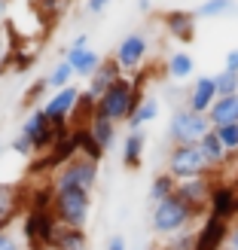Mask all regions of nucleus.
I'll return each instance as SVG.
<instances>
[{
  "mask_svg": "<svg viewBox=\"0 0 238 250\" xmlns=\"http://www.w3.org/2000/svg\"><path fill=\"white\" fill-rule=\"evenodd\" d=\"M198 153H202V159H205V165H208L211 174H220L229 165V153H226V146L220 144V137L214 134V128L198 141Z\"/></svg>",
  "mask_w": 238,
  "mask_h": 250,
  "instance_id": "nucleus-17",
  "label": "nucleus"
},
{
  "mask_svg": "<svg viewBox=\"0 0 238 250\" xmlns=\"http://www.w3.org/2000/svg\"><path fill=\"white\" fill-rule=\"evenodd\" d=\"M144 101L141 92V80H129L122 77L119 83H113L110 89L95 101V116H101L107 122H129V116L134 113V107Z\"/></svg>",
  "mask_w": 238,
  "mask_h": 250,
  "instance_id": "nucleus-1",
  "label": "nucleus"
},
{
  "mask_svg": "<svg viewBox=\"0 0 238 250\" xmlns=\"http://www.w3.org/2000/svg\"><path fill=\"white\" fill-rule=\"evenodd\" d=\"M162 247L165 250H195V229H183L177 235H171V238H165Z\"/></svg>",
  "mask_w": 238,
  "mask_h": 250,
  "instance_id": "nucleus-32",
  "label": "nucleus"
},
{
  "mask_svg": "<svg viewBox=\"0 0 238 250\" xmlns=\"http://www.w3.org/2000/svg\"><path fill=\"white\" fill-rule=\"evenodd\" d=\"M147 250H165V247H162V244H150Z\"/></svg>",
  "mask_w": 238,
  "mask_h": 250,
  "instance_id": "nucleus-43",
  "label": "nucleus"
},
{
  "mask_svg": "<svg viewBox=\"0 0 238 250\" xmlns=\"http://www.w3.org/2000/svg\"><path fill=\"white\" fill-rule=\"evenodd\" d=\"M147 55H150V40L144 34H129V37H122V40L116 43V49H113V61L122 67V73L125 70H141V64L147 61Z\"/></svg>",
  "mask_w": 238,
  "mask_h": 250,
  "instance_id": "nucleus-12",
  "label": "nucleus"
},
{
  "mask_svg": "<svg viewBox=\"0 0 238 250\" xmlns=\"http://www.w3.org/2000/svg\"><path fill=\"white\" fill-rule=\"evenodd\" d=\"M52 214L58 220V226L86 229L89 214H92V192L80 189V186H55Z\"/></svg>",
  "mask_w": 238,
  "mask_h": 250,
  "instance_id": "nucleus-2",
  "label": "nucleus"
},
{
  "mask_svg": "<svg viewBox=\"0 0 238 250\" xmlns=\"http://www.w3.org/2000/svg\"><path fill=\"white\" fill-rule=\"evenodd\" d=\"M162 24L171 40L177 43H193L195 40V12H186V9H168L162 16Z\"/></svg>",
  "mask_w": 238,
  "mask_h": 250,
  "instance_id": "nucleus-15",
  "label": "nucleus"
},
{
  "mask_svg": "<svg viewBox=\"0 0 238 250\" xmlns=\"http://www.w3.org/2000/svg\"><path fill=\"white\" fill-rule=\"evenodd\" d=\"M107 6H110V0H86V9H89L92 16H101Z\"/></svg>",
  "mask_w": 238,
  "mask_h": 250,
  "instance_id": "nucleus-37",
  "label": "nucleus"
},
{
  "mask_svg": "<svg viewBox=\"0 0 238 250\" xmlns=\"http://www.w3.org/2000/svg\"><path fill=\"white\" fill-rule=\"evenodd\" d=\"M80 92L77 85H65V89H58L46 98V101L40 104V110L52 119V125H70V116H73V110H77V101H80Z\"/></svg>",
  "mask_w": 238,
  "mask_h": 250,
  "instance_id": "nucleus-10",
  "label": "nucleus"
},
{
  "mask_svg": "<svg viewBox=\"0 0 238 250\" xmlns=\"http://www.w3.org/2000/svg\"><path fill=\"white\" fill-rule=\"evenodd\" d=\"M214 101H217L214 77H195L193 85L186 89V110H193V113H208Z\"/></svg>",
  "mask_w": 238,
  "mask_h": 250,
  "instance_id": "nucleus-16",
  "label": "nucleus"
},
{
  "mask_svg": "<svg viewBox=\"0 0 238 250\" xmlns=\"http://www.w3.org/2000/svg\"><path fill=\"white\" fill-rule=\"evenodd\" d=\"M28 210V186L0 183V229H12Z\"/></svg>",
  "mask_w": 238,
  "mask_h": 250,
  "instance_id": "nucleus-11",
  "label": "nucleus"
},
{
  "mask_svg": "<svg viewBox=\"0 0 238 250\" xmlns=\"http://www.w3.org/2000/svg\"><path fill=\"white\" fill-rule=\"evenodd\" d=\"M235 189H238V177H235Z\"/></svg>",
  "mask_w": 238,
  "mask_h": 250,
  "instance_id": "nucleus-45",
  "label": "nucleus"
},
{
  "mask_svg": "<svg viewBox=\"0 0 238 250\" xmlns=\"http://www.w3.org/2000/svg\"><path fill=\"white\" fill-rule=\"evenodd\" d=\"M89 134L98 141V146L107 153V149L116 144V122H107V119H101V116H95V119L89 122Z\"/></svg>",
  "mask_w": 238,
  "mask_h": 250,
  "instance_id": "nucleus-25",
  "label": "nucleus"
},
{
  "mask_svg": "<svg viewBox=\"0 0 238 250\" xmlns=\"http://www.w3.org/2000/svg\"><path fill=\"white\" fill-rule=\"evenodd\" d=\"M208 119H211V128H220V125H232L238 122V95H226V98H217L208 110Z\"/></svg>",
  "mask_w": 238,
  "mask_h": 250,
  "instance_id": "nucleus-21",
  "label": "nucleus"
},
{
  "mask_svg": "<svg viewBox=\"0 0 238 250\" xmlns=\"http://www.w3.org/2000/svg\"><path fill=\"white\" fill-rule=\"evenodd\" d=\"M193 70H195V58L186 49H177V52H171L165 58V73L171 80H190Z\"/></svg>",
  "mask_w": 238,
  "mask_h": 250,
  "instance_id": "nucleus-23",
  "label": "nucleus"
},
{
  "mask_svg": "<svg viewBox=\"0 0 238 250\" xmlns=\"http://www.w3.org/2000/svg\"><path fill=\"white\" fill-rule=\"evenodd\" d=\"M223 67H226V70H232V73H238V46L226 52V61H223Z\"/></svg>",
  "mask_w": 238,
  "mask_h": 250,
  "instance_id": "nucleus-39",
  "label": "nucleus"
},
{
  "mask_svg": "<svg viewBox=\"0 0 238 250\" xmlns=\"http://www.w3.org/2000/svg\"><path fill=\"white\" fill-rule=\"evenodd\" d=\"M211 189H214V177H195V180H180L174 195L193 210V217H205L208 214V202H211Z\"/></svg>",
  "mask_w": 238,
  "mask_h": 250,
  "instance_id": "nucleus-9",
  "label": "nucleus"
},
{
  "mask_svg": "<svg viewBox=\"0 0 238 250\" xmlns=\"http://www.w3.org/2000/svg\"><path fill=\"white\" fill-rule=\"evenodd\" d=\"M9 149H12V153H19V156H24V159H34V156H37V153H34V144H31V141H28V137H24V134L12 137Z\"/></svg>",
  "mask_w": 238,
  "mask_h": 250,
  "instance_id": "nucleus-34",
  "label": "nucleus"
},
{
  "mask_svg": "<svg viewBox=\"0 0 238 250\" xmlns=\"http://www.w3.org/2000/svg\"><path fill=\"white\" fill-rule=\"evenodd\" d=\"M73 137H77V149H80V156L86 159H92V162H101L104 159V149L98 146V141L89 134V128H70Z\"/></svg>",
  "mask_w": 238,
  "mask_h": 250,
  "instance_id": "nucleus-27",
  "label": "nucleus"
},
{
  "mask_svg": "<svg viewBox=\"0 0 238 250\" xmlns=\"http://www.w3.org/2000/svg\"><path fill=\"white\" fill-rule=\"evenodd\" d=\"M107 250H129V244H125L122 235H113V238L107 241Z\"/></svg>",
  "mask_w": 238,
  "mask_h": 250,
  "instance_id": "nucleus-41",
  "label": "nucleus"
},
{
  "mask_svg": "<svg viewBox=\"0 0 238 250\" xmlns=\"http://www.w3.org/2000/svg\"><path fill=\"white\" fill-rule=\"evenodd\" d=\"M211 131V119L208 113H193V110H174L168 119V141L171 146H183V144H198L202 137Z\"/></svg>",
  "mask_w": 238,
  "mask_h": 250,
  "instance_id": "nucleus-5",
  "label": "nucleus"
},
{
  "mask_svg": "<svg viewBox=\"0 0 238 250\" xmlns=\"http://www.w3.org/2000/svg\"><path fill=\"white\" fill-rule=\"evenodd\" d=\"M229 223L217 217H205L202 229H195V250H226Z\"/></svg>",
  "mask_w": 238,
  "mask_h": 250,
  "instance_id": "nucleus-14",
  "label": "nucleus"
},
{
  "mask_svg": "<svg viewBox=\"0 0 238 250\" xmlns=\"http://www.w3.org/2000/svg\"><path fill=\"white\" fill-rule=\"evenodd\" d=\"M156 116H159V98L147 95L144 101L134 107V113L129 116V122H125V125H129V131H144V125L153 122Z\"/></svg>",
  "mask_w": 238,
  "mask_h": 250,
  "instance_id": "nucleus-24",
  "label": "nucleus"
},
{
  "mask_svg": "<svg viewBox=\"0 0 238 250\" xmlns=\"http://www.w3.org/2000/svg\"><path fill=\"white\" fill-rule=\"evenodd\" d=\"M55 232H58V220L52 210H24L22 241L28 250H52Z\"/></svg>",
  "mask_w": 238,
  "mask_h": 250,
  "instance_id": "nucleus-6",
  "label": "nucleus"
},
{
  "mask_svg": "<svg viewBox=\"0 0 238 250\" xmlns=\"http://www.w3.org/2000/svg\"><path fill=\"white\" fill-rule=\"evenodd\" d=\"M137 9H141V12H153V0H137Z\"/></svg>",
  "mask_w": 238,
  "mask_h": 250,
  "instance_id": "nucleus-42",
  "label": "nucleus"
},
{
  "mask_svg": "<svg viewBox=\"0 0 238 250\" xmlns=\"http://www.w3.org/2000/svg\"><path fill=\"white\" fill-rule=\"evenodd\" d=\"M19 134H24V137L34 144V153H37V156H43V153H49V149H52V144L58 141V137L70 134V125H52V119H49L40 107H34L31 113L24 116Z\"/></svg>",
  "mask_w": 238,
  "mask_h": 250,
  "instance_id": "nucleus-4",
  "label": "nucleus"
},
{
  "mask_svg": "<svg viewBox=\"0 0 238 250\" xmlns=\"http://www.w3.org/2000/svg\"><path fill=\"white\" fill-rule=\"evenodd\" d=\"M144 149H147V134L144 131H129L122 141V165L129 171H137L144 162Z\"/></svg>",
  "mask_w": 238,
  "mask_h": 250,
  "instance_id": "nucleus-20",
  "label": "nucleus"
},
{
  "mask_svg": "<svg viewBox=\"0 0 238 250\" xmlns=\"http://www.w3.org/2000/svg\"><path fill=\"white\" fill-rule=\"evenodd\" d=\"M165 171L171 174L174 180H195V177H214L208 171L202 153H198V144H183V146H171L168 149V162Z\"/></svg>",
  "mask_w": 238,
  "mask_h": 250,
  "instance_id": "nucleus-7",
  "label": "nucleus"
},
{
  "mask_svg": "<svg viewBox=\"0 0 238 250\" xmlns=\"http://www.w3.org/2000/svg\"><path fill=\"white\" fill-rule=\"evenodd\" d=\"M67 49H73V52H83V49H89V37H86V34H77V37L70 40Z\"/></svg>",
  "mask_w": 238,
  "mask_h": 250,
  "instance_id": "nucleus-40",
  "label": "nucleus"
},
{
  "mask_svg": "<svg viewBox=\"0 0 238 250\" xmlns=\"http://www.w3.org/2000/svg\"><path fill=\"white\" fill-rule=\"evenodd\" d=\"M52 250H89V235L86 229H70V226H58Z\"/></svg>",
  "mask_w": 238,
  "mask_h": 250,
  "instance_id": "nucleus-22",
  "label": "nucleus"
},
{
  "mask_svg": "<svg viewBox=\"0 0 238 250\" xmlns=\"http://www.w3.org/2000/svg\"><path fill=\"white\" fill-rule=\"evenodd\" d=\"M174 189H177V180H174L168 171H162V174L153 177V183H150V202H153V205L165 202V198L174 195Z\"/></svg>",
  "mask_w": 238,
  "mask_h": 250,
  "instance_id": "nucleus-26",
  "label": "nucleus"
},
{
  "mask_svg": "<svg viewBox=\"0 0 238 250\" xmlns=\"http://www.w3.org/2000/svg\"><path fill=\"white\" fill-rule=\"evenodd\" d=\"M214 134L220 137V144L226 146L229 156H238V122H232V125H220V128H214Z\"/></svg>",
  "mask_w": 238,
  "mask_h": 250,
  "instance_id": "nucleus-31",
  "label": "nucleus"
},
{
  "mask_svg": "<svg viewBox=\"0 0 238 250\" xmlns=\"http://www.w3.org/2000/svg\"><path fill=\"white\" fill-rule=\"evenodd\" d=\"M226 250H238V220L229 223V238H226Z\"/></svg>",
  "mask_w": 238,
  "mask_h": 250,
  "instance_id": "nucleus-38",
  "label": "nucleus"
},
{
  "mask_svg": "<svg viewBox=\"0 0 238 250\" xmlns=\"http://www.w3.org/2000/svg\"><path fill=\"white\" fill-rule=\"evenodd\" d=\"M12 61H16V70H22V73H24V70H31V64H34V55H31V52H24V55L19 52V55L12 58Z\"/></svg>",
  "mask_w": 238,
  "mask_h": 250,
  "instance_id": "nucleus-36",
  "label": "nucleus"
},
{
  "mask_svg": "<svg viewBox=\"0 0 238 250\" xmlns=\"http://www.w3.org/2000/svg\"><path fill=\"white\" fill-rule=\"evenodd\" d=\"M3 12H6V0H0V16H3Z\"/></svg>",
  "mask_w": 238,
  "mask_h": 250,
  "instance_id": "nucleus-44",
  "label": "nucleus"
},
{
  "mask_svg": "<svg viewBox=\"0 0 238 250\" xmlns=\"http://www.w3.org/2000/svg\"><path fill=\"white\" fill-rule=\"evenodd\" d=\"M214 89H217V98H226V95H238V73L220 67L214 73Z\"/></svg>",
  "mask_w": 238,
  "mask_h": 250,
  "instance_id": "nucleus-30",
  "label": "nucleus"
},
{
  "mask_svg": "<svg viewBox=\"0 0 238 250\" xmlns=\"http://www.w3.org/2000/svg\"><path fill=\"white\" fill-rule=\"evenodd\" d=\"M122 77H125V73H122V67L116 64V61H113V58H104L101 67H98L92 77H89V89H86V92H89L95 101H98V98H101L113 83H119Z\"/></svg>",
  "mask_w": 238,
  "mask_h": 250,
  "instance_id": "nucleus-18",
  "label": "nucleus"
},
{
  "mask_svg": "<svg viewBox=\"0 0 238 250\" xmlns=\"http://www.w3.org/2000/svg\"><path fill=\"white\" fill-rule=\"evenodd\" d=\"M235 9V0H202L195 6V19H223Z\"/></svg>",
  "mask_w": 238,
  "mask_h": 250,
  "instance_id": "nucleus-29",
  "label": "nucleus"
},
{
  "mask_svg": "<svg viewBox=\"0 0 238 250\" xmlns=\"http://www.w3.org/2000/svg\"><path fill=\"white\" fill-rule=\"evenodd\" d=\"M65 61H67V64L73 67V73H77V77L80 80H89L92 77V73L98 70V67H101V55H98L95 52V49L89 46V49H83V52H73V49H65Z\"/></svg>",
  "mask_w": 238,
  "mask_h": 250,
  "instance_id": "nucleus-19",
  "label": "nucleus"
},
{
  "mask_svg": "<svg viewBox=\"0 0 238 250\" xmlns=\"http://www.w3.org/2000/svg\"><path fill=\"white\" fill-rule=\"evenodd\" d=\"M98 177H101L98 162L86 159V156H73L70 162H65V165L52 174V183L55 186H80V189H86V192H95Z\"/></svg>",
  "mask_w": 238,
  "mask_h": 250,
  "instance_id": "nucleus-8",
  "label": "nucleus"
},
{
  "mask_svg": "<svg viewBox=\"0 0 238 250\" xmlns=\"http://www.w3.org/2000/svg\"><path fill=\"white\" fill-rule=\"evenodd\" d=\"M73 77H77V73H73V67L67 64V61H58V64L43 77V85L52 89V92H58V89H65V85H70Z\"/></svg>",
  "mask_w": 238,
  "mask_h": 250,
  "instance_id": "nucleus-28",
  "label": "nucleus"
},
{
  "mask_svg": "<svg viewBox=\"0 0 238 250\" xmlns=\"http://www.w3.org/2000/svg\"><path fill=\"white\" fill-rule=\"evenodd\" d=\"M235 202H238V189L232 183H214V189H211V202H208V217L232 223L235 220Z\"/></svg>",
  "mask_w": 238,
  "mask_h": 250,
  "instance_id": "nucleus-13",
  "label": "nucleus"
},
{
  "mask_svg": "<svg viewBox=\"0 0 238 250\" xmlns=\"http://www.w3.org/2000/svg\"><path fill=\"white\" fill-rule=\"evenodd\" d=\"M193 210L186 208L177 195L165 198V202L153 205V214H150V226H153L156 235H162V238H171V235H177L183 229H193Z\"/></svg>",
  "mask_w": 238,
  "mask_h": 250,
  "instance_id": "nucleus-3",
  "label": "nucleus"
},
{
  "mask_svg": "<svg viewBox=\"0 0 238 250\" xmlns=\"http://www.w3.org/2000/svg\"><path fill=\"white\" fill-rule=\"evenodd\" d=\"M43 89H46V85H43V80H40V83H34L31 89H28V95H24V104L31 107L34 101H40V95H43Z\"/></svg>",
  "mask_w": 238,
  "mask_h": 250,
  "instance_id": "nucleus-35",
  "label": "nucleus"
},
{
  "mask_svg": "<svg viewBox=\"0 0 238 250\" xmlns=\"http://www.w3.org/2000/svg\"><path fill=\"white\" fill-rule=\"evenodd\" d=\"M0 250H28L16 229H0Z\"/></svg>",
  "mask_w": 238,
  "mask_h": 250,
  "instance_id": "nucleus-33",
  "label": "nucleus"
}]
</instances>
